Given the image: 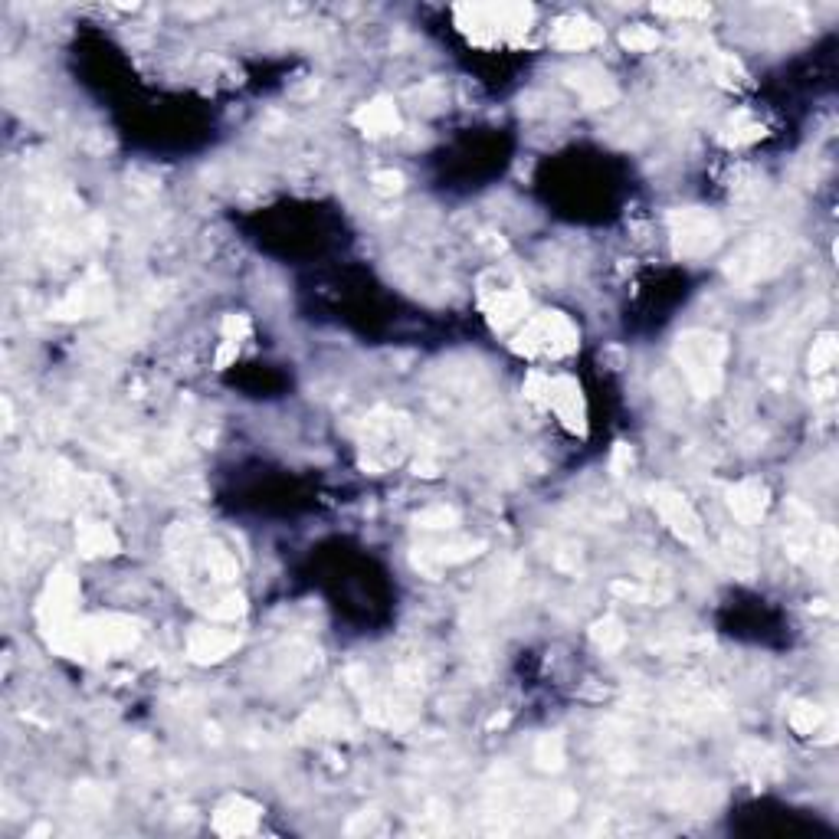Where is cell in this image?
<instances>
[{
  "mask_svg": "<svg viewBox=\"0 0 839 839\" xmlns=\"http://www.w3.org/2000/svg\"><path fill=\"white\" fill-rule=\"evenodd\" d=\"M413 525L423 531H453L459 525V512L453 505H433V508H423V512L413 518Z\"/></svg>",
  "mask_w": 839,
  "mask_h": 839,
  "instance_id": "484cf974",
  "label": "cell"
},
{
  "mask_svg": "<svg viewBox=\"0 0 839 839\" xmlns=\"http://www.w3.org/2000/svg\"><path fill=\"white\" fill-rule=\"evenodd\" d=\"M790 259V240L781 233H761L751 243H744L741 250L725 263V276L738 286H751L767 276H774L777 269Z\"/></svg>",
  "mask_w": 839,
  "mask_h": 839,
  "instance_id": "8992f818",
  "label": "cell"
},
{
  "mask_svg": "<svg viewBox=\"0 0 839 839\" xmlns=\"http://www.w3.org/2000/svg\"><path fill=\"white\" fill-rule=\"evenodd\" d=\"M302 728H312L315 735H338V731H345V722H341L338 715L325 712V708H315V712L305 715Z\"/></svg>",
  "mask_w": 839,
  "mask_h": 839,
  "instance_id": "f546056e",
  "label": "cell"
},
{
  "mask_svg": "<svg viewBox=\"0 0 839 839\" xmlns=\"http://www.w3.org/2000/svg\"><path fill=\"white\" fill-rule=\"evenodd\" d=\"M141 640V623L125 613H96V617H76L63 633L53 636L50 646L59 656L92 663V659L122 656Z\"/></svg>",
  "mask_w": 839,
  "mask_h": 839,
  "instance_id": "6da1fadb",
  "label": "cell"
},
{
  "mask_svg": "<svg viewBox=\"0 0 839 839\" xmlns=\"http://www.w3.org/2000/svg\"><path fill=\"white\" fill-rule=\"evenodd\" d=\"M204 613L210 620H223V623H230L236 617H243L246 613V600L243 594H236V590H227V594H220L214 600H207L204 604Z\"/></svg>",
  "mask_w": 839,
  "mask_h": 839,
  "instance_id": "d4e9b609",
  "label": "cell"
},
{
  "mask_svg": "<svg viewBox=\"0 0 839 839\" xmlns=\"http://www.w3.org/2000/svg\"><path fill=\"white\" fill-rule=\"evenodd\" d=\"M600 40H604V30H600L590 17H581V14L561 17L551 30V43L558 46V50H571V53L590 50V46H597Z\"/></svg>",
  "mask_w": 839,
  "mask_h": 839,
  "instance_id": "9a60e30c",
  "label": "cell"
},
{
  "mask_svg": "<svg viewBox=\"0 0 839 839\" xmlns=\"http://www.w3.org/2000/svg\"><path fill=\"white\" fill-rule=\"evenodd\" d=\"M656 14L679 17V20H702L712 14V10H708V4H656Z\"/></svg>",
  "mask_w": 839,
  "mask_h": 839,
  "instance_id": "1f68e13d",
  "label": "cell"
},
{
  "mask_svg": "<svg viewBox=\"0 0 839 839\" xmlns=\"http://www.w3.org/2000/svg\"><path fill=\"white\" fill-rule=\"evenodd\" d=\"M112 305V286L105 276H89L76 282L73 289H69L63 299L53 305V318L59 322H76V318H92V315H102L105 309Z\"/></svg>",
  "mask_w": 839,
  "mask_h": 839,
  "instance_id": "9c48e42d",
  "label": "cell"
},
{
  "mask_svg": "<svg viewBox=\"0 0 839 839\" xmlns=\"http://www.w3.org/2000/svg\"><path fill=\"white\" fill-rule=\"evenodd\" d=\"M672 253L682 259H702L708 253H715L725 240L722 220L705 207H676L666 217Z\"/></svg>",
  "mask_w": 839,
  "mask_h": 839,
  "instance_id": "5b68a950",
  "label": "cell"
},
{
  "mask_svg": "<svg viewBox=\"0 0 839 839\" xmlns=\"http://www.w3.org/2000/svg\"><path fill=\"white\" fill-rule=\"evenodd\" d=\"M826 722H830V718H826V708L813 705V702H797L794 708H790V728H794L800 738L820 735V728Z\"/></svg>",
  "mask_w": 839,
  "mask_h": 839,
  "instance_id": "ffe728a7",
  "label": "cell"
},
{
  "mask_svg": "<svg viewBox=\"0 0 839 839\" xmlns=\"http://www.w3.org/2000/svg\"><path fill=\"white\" fill-rule=\"evenodd\" d=\"M722 554H725V561H728V567L735 574H741V577L754 574V551H751V545L741 535H725Z\"/></svg>",
  "mask_w": 839,
  "mask_h": 839,
  "instance_id": "603a6c76",
  "label": "cell"
},
{
  "mask_svg": "<svg viewBox=\"0 0 839 839\" xmlns=\"http://www.w3.org/2000/svg\"><path fill=\"white\" fill-rule=\"evenodd\" d=\"M482 309L495 332H508L512 325H518L528 312V295L522 289H495L482 295Z\"/></svg>",
  "mask_w": 839,
  "mask_h": 839,
  "instance_id": "7c38bea8",
  "label": "cell"
},
{
  "mask_svg": "<svg viewBox=\"0 0 839 839\" xmlns=\"http://www.w3.org/2000/svg\"><path fill=\"white\" fill-rule=\"evenodd\" d=\"M371 184H374L377 194H400L404 191V174L400 171H374Z\"/></svg>",
  "mask_w": 839,
  "mask_h": 839,
  "instance_id": "d6a6232c",
  "label": "cell"
},
{
  "mask_svg": "<svg viewBox=\"0 0 839 839\" xmlns=\"http://www.w3.org/2000/svg\"><path fill=\"white\" fill-rule=\"evenodd\" d=\"M76 604H79V581H76L73 567L59 564L50 574V581H46L40 604H37V620H40L46 643L76 620Z\"/></svg>",
  "mask_w": 839,
  "mask_h": 839,
  "instance_id": "52a82bcc",
  "label": "cell"
},
{
  "mask_svg": "<svg viewBox=\"0 0 839 839\" xmlns=\"http://www.w3.org/2000/svg\"><path fill=\"white\" fill-rule=\"evenodd\" d=\"M590 640H594L597 649H604V653H617V649H623V643H626V630L617 617H604L590 626Z\"/></svg>",
  "mask_w": 839,
  "mask_h": 839,
  "instance_id": "cb8c5ba5",
  "label": "cell"
},
{
  "mask_svg": "<svg viewBox=\"0 0 839 839\" xmlns=\"http://www.w3.org/2000/svg\"><path fill=\"white\" fill-rule=\"evenodd\" d=\"M761 135H764V128L758 122H748V115H738L735 122L725 128L722 141H725V145L741 148V145H751V141H758Z\"/></svg>",
  "mask_w": 839,
  "mask_h": 839,
  "instance_id": "f1b7e54d",
  "label": "cell"
},
{
  "mask_svg": "<svg viewBox=\"0 0 839 839\" xmlns=\"http://www.w3.org/2000/svg\"><path fill=\"white\" fill-rule=\"evenodd\" d=\"M548 391H551V374H545V371H531V374L525 377V397L531 400V404L545 407V404H548Z\"/></svg>",
  "mask_w": 839,
  "mask_h": 839,
  "instance_id": "4dcf8cb0",
  "label": "cell"
},
{
  "mask_svg": "<svg viewBox=\"0 0 839 839\" xmlns=\"http://www.w3.org/2000/svg\"><path fill=\"white\" fill-rule=\"evenodd\" d=\"M813 551H817L823 561L836 558V528L833 525H823L817 535H813Z\"/></svg>",
  "mask_w": 839,
  "mask_h": 839,
  "instance_id": "836d02e7",
  "label": "cell"
},
{
  "mask_svg": "<svg viewBox=\"0 0 839 839\" xmlns=\"http://www.w3.org/2000/svg\"><path fill=\"white\" fill-rule=\"evenodd\" d=\"M630 463H633V449L626 446V443H617V446H613V459H610L613 476H623V472L630 469Z\"/></svg>",
  "mask_w": 839,
  "mask_h": 839,
  "instance_id": "8d00e7d4",
  "label": "cell"
},
{
  "mask_svg": "<svg viewBox=\"0 0 839 839\" xmlns=\"http://www.w3.org/2000/svg\"><path fill=\"white\" fill-rule=\"evenodd\" d=\"M649 502H653L656 515L663 518V525L682 541V545H695V548L702 545V541H705L702 518H699V512H695L692 502L685 499L679 489L653 486V489H649Z\"/></svg>",
  "mask_w": 839,
  "mask_h": 839,
  "instance_id": "ba28073f",
  "label": "cell"
},
{
  "mask_svg": "<svg viewBox=\"0 0 839 839\" xmlns=\"http://www.w3.org/2000/svg\"><path fill=\"white\" fill-rule=\"evenodd\" d=\"M351 122L358 132H364L368 138H384V135H397L400 132V112L394 99L377 96L371 102H364L358 112L351 115Z\"/></svg>",
  "mask_w": 839,
  "mask_h": 839,
  "instance_id": "4fadbf2b",
  "label": "cell"
},
{
  "mask_svg": "<svg viewBox=\"0 0 839 839\" xmlns=\"http://www.w3.org/2000/svg\"><path fill=\"white\" fill-rule=\"evenodd\" d=\"M564 738L561 735H541L535 741V767L538 771H548V774H558L564 767Z\"/></svg>",
  "mask_w": 839,
  "mask_h": 839,
  "instance_id": "7402d4cb",
  "label": "cell"
},
{
  "mask_svg": "<svg viewBox=\"0 0 839 839\" xmlns=\"http://www.w3.org/2000/svg\"><path fill=\"white\" fill-rule=\"evenodd\" d=\"M548 410H554V417L561 420V427L574 436L587 433V404H584V391L574 377L558 374L551 377V391H548Z\"/></svg>",
  "mask_w": 839,
  "mask_h": 839,
  "instance_id": "30bf717a",
  "label": "cell"
},
{
  "mask_svg": "<svg viewBox=\"0 0 839 839\" xmlns=\"http://www.w3.org/2000/svg\"><path fill=\"white\" fill-rule=\"evenodd\" d=\"M246 335H250V322H246V315H227V318H223V341H233V345H240Z\"/></svg>",
  "mask_w": 839,
  "mask_h": 839,
  "instance_id": "e575fe53",
  "label": "cell"
},
{
  "mask_svg": "<svg viewBox=\"0 0 839 839\" xmlns=\"http://www.w3.org/2000/svg\"><path fill=\"white\" fill-rule=\"evenodd\" d=\"M738 761H741V771L748 774V777H754V781H758V784L771 781V777H777V771H781V764H777L774 748H767V744H761V741H748V744H741Z\"/></svg>",
  "mask_w": 839,
  "mask_h": 839,
  "instance_id": "d6986e66",
  "label": "cell"
},
{
  "mask_svg": "<svg viewBox=\"0 0 839 839\" xmlns=\"http://www.w3.org/2000/svg\"><path fill=\"white\" fill-rule=\"evenodd\" d=\"M718 79L725 82V86H735V82H741L744 79V69H741V63L738 59H731V56H718Z\"/></svg>",
  "mask_w": 839,
  "mask_h": 839,
  "instance_id": "d590c367",
  "label": "cell"
},
{
  "mask_svg": "<svg viewBox=\"0 0 839 839\" xmlns=\"http://www.w3.org/2000/svg\"><path fill=\"white\" fill-rule=\"evenodd\" d=\"M620 43L633 53H646L659 46V33L653 27H646V23H630V27L620 33Z\"/></svg>",
  "mask_w": 839,
  "mask_h": 839,
  "instance_id": "83f0119b",
  "label": "cell"
},
{
  "mask_svg": "<svg viewBox=\"0 0 839 839\" xmlns=\"http://www.w3.org/2000/svg\"><path fill=\"white\" fill-rule=\"evenodd\" d=\"M581 345V332L564 312H541L528 318L525 328L512 338V351L522 358H567Z\"/></svg>",
  "mask_w": 839,
  "mask_h": 839,
  "instance_id": "3957f363",
  "label": "cell"
},
{
  "mask_svg": "<svg viewBox=\"0 0 839 839\" xmlns=\"http://www.w3.org/2000/svg\"><path fill=\"white\" fill-rule=\"evenodd\" d=\"M725 499H728L731 515H735L741 525H754L764 518L771 492H767V486L758 479H744V482H738V486H728Z\"/></svg>",
  "mask_w": 839,
  "mask_h": 839,
  "instance_id": "5bb4252c",
  "label": "cell"
},
{
  "mask_svg": "<svg viewBox=\"0 0 839 839\" xmlns=\"http://www.w3.org/2000/svg\"><path fill=\"white\" fill-rule=\"evenodd\" d=\"M204 561H207L210 581H214V584L227 587V584L236 581V558L227 548H220L217 541H210V545L204 548Z\"/></svg>",
  "mask_w": 839,
  "mask_h": 839,
  "instance_id": "44dd1931",
  "label": "cell"
},
{
  "mask_svg": "<svg viewBox=\"0 0 839 839\" xmlns=\"http://www.w3.org/2000/svg\"><path fill=\"white\" fill-rule=\"evenodd\" d=\"M567 86L577 89V96L584 99L587 109H604V105L617 102V86L600 69H590V66L574 69V73H567Z\"/></svg>",
  "mask_w": 839,
  "mask_h": 839,
  "instance_id": "e0dca14e",
  "label": "cell"
},
{
  "mask_svg": "<svg viewBox=\"0 0 839 839\" xmlns=\"http://www.w3.org/2000/svg\"><path fill=\"white\" fill-rule=\"evenodd\" d=\"M672 358H676L685 384L692 387L695 397H715L725 384V358H728V341L718 332H705V328H689L676 338L672 345Z\"/></svg>",
  "mask_w": 839,
  "mask_h": 839,
  "instance_id": "7a4b0ae2",
  "label": "cell"
},
{
  "mask_svg": "<svg viewBox=\"0 0 839 839\" xmlns=\"http://www.w3.org/2000/svg\"><path fill=\"white\" fill-rule=\"evenodd\" d=\"M459 27H463L472 40L495 43V40H518L528 33L535 10L525 4H472L456 7Z\"/></svg>",
  "mask_w": 839,
  "mask_h": 839,
  "instance_id": "277c9868",
  "label": "cell"
},
{
  "mask_svg": "<svg viewBox=\"0 0 839 839\" xmlns=\"http://www.w3.org/2000/svg\"><path fill=\"white\" fill-rule=\"evenodd\" d=\"M836 354H839L836 335L823 332L817 341H813V351H810V371H813V377H820V374L830 371L833 364H836Z\"/></svg>",
  "mask_w": 839,
  "mask_h": 839,
  "instance_id": "4316f807",
  "label": "cell"
},
{
  "mask_svg": "<svg viewBox=\"0 0 839 839\" xmlns=\"http://www.w3.org/2000/svg\"><path fill=\"white\" fill-rule=\"evenodd\" d=\"M259 813L263 810H259L253 800L230 797V800H223L217 807V813H214V830L223 833V836H246V833L256 830Z\"/></svg>",
  "mask_w": 839,
  "mask_h": 839,
  "instance_id": "2e32d148",
  "label": "cell"
},
{
  "mask_svg": "<svg viewBox=\"0 0 839 839\" xmlns=\"http://www.w3.org/2000/svg\"><path fill=\"white\" fill-rule=\"evenodd\" d=\"M76 548L82 558H112L122 551V541L105 522H82L76 531Z\"/></svg>",
  "mask_w": 839,
  "mask_h": 839,
  "instance_id": "ac0fdd59",
  "label": "cell"
},
{
  "mask_svg": "<svg viewBox=\"0 0 839 839\" xmlns=\"http://www.w3.org/2000/svg\"><path fill=\"white\" fill-rule=\"evenodd\" d=\"M243 636L233 630H210V626H197V630L187 636V656L197 666H214L223 663L227 656H233L240 649Z\"/></svg>",
  "mask_w": 839,
  "mask_h": 839,
  "instance_id": "8fae6325",
  "label": "cell"
}]
</instances>
